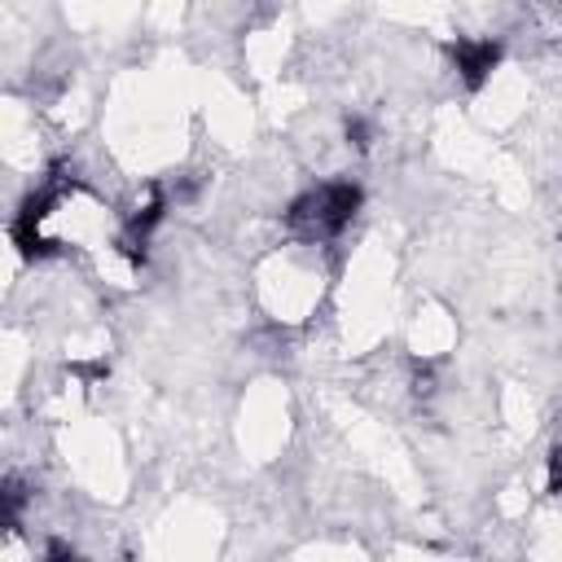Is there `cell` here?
<instances>
[{
    "instance_id": "obj_1",
    "label": "cell",
    "mask_w": 562,
    "mask_h": 562,
    "mask_svg": "<svg viewBox=\"0 0 562 562\" xmlns=\"http://www.w3.org/2000/svg\"><path fill=\"white\" fill-rule=\"evenodd\" d=\"M356 206H360V189H356L351 180H325V184L307 189L303 198H294L285 220H290V233H294L299 241L321 246V241L338 237V233L351 224Z\"/></svg>"
},
{
    "instance_id": "obj_2",
    "label": "cell",
    "mask_w": 562,
    "mask_h": 562,
    "mask_svg": "<svg viewBox=\"0 0 562 562\" xmlns=\"http://www.w3.org/2000/svg\"><path fill=\"white\" fill-rule=\"evenodd\" d=\"M496 57H501V44L496 40H457L452 44V66L461 70V79L470 88H479L487 79V70L496 66Z\"/></svg>"
},
{
    "instance_id": "obj_3",
    "label": "cell",
    "mask_w": 562,
    "mask_h": 562,
    "mask_svg": "<svg viewBox=\"0 0 562 562\" xmlns=\"http://www.w3.org/2000/svg\"><path fill=\"white\" fill-rule=\"evenodd\" d=\"M44 562H83V558H79V553H70V549H66V544H53V549H48V558H44Z\"/></svg>"
}]
</instances>
